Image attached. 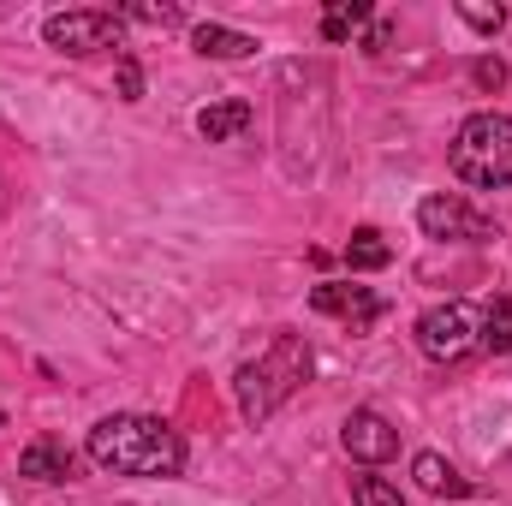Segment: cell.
<instances>
[{"mask_svg": "<svg viewBox=\"0 0 512 506\" xmlns=\"http://www.w3.org/2000/svg\"><path fill=\"white\" fill-rule=\"evenodd\" d=\"M84 453L114 471V477H179L185 471V435L161 417H143V411H114L90 429Z\"/></svg>", "mask_w": 512, "mask_h": 506, "instance_id": "obj_1", "label": "cell"}, {"mask_svg": "<svg viewBox=\"0 0 512 506\" xmlns=\"http://www.w3.org/2000/svg\"><path fill=\"white\" fill-rule=\"evenodd\" d=\"M310 340L304 334H274L268 340V352L262 358H251V364H239V411L251 417V423H262V417H274L304 381H310Z\"/></svg>", "mask_w": 512, "mask_h": 506, "instance_id": "obj_2", "label": "cell"}, {"mask_svg": "<svg viewBox=\"0 0 512 506\" xmlns=\"http://www.w3.org/2000/svg\"><path fill=\"white\" fill-rule=\"evenodd\" d=\"M453 173L477 191H501L512 185V120L507 114H471L453 131Z\"/></svg>", "mask_w": 512, "mask_h": 506, "instance_id": "obj_3", "label": "cell"}, {"mask_svg": "<svg viewBox=\"0 0 512 506\" xmlns=\"http://www.w3.org/2000/svg\"><path fill=\"white\" fill-rule=\"evenodd\" d=\"M483 346V316L471 310V304H435V310H423L417 316V352L429 358V364H459V358H471Z\"/></svg>", "mask_w": 512, "mask_h": 506, "instance_id": "obj_4", "label": "cell"}, {"mask_svg": "<svg viewBox=\"0 0 512 506\" xmlns=\"http://www.w3.org/2000/svg\"><path fill=\"white\" fill-rule=\"evenodd\" d=\"M120 12H54L48 24H42V36H48V48H60V54H102V48H120Z\"/></svg>", "mask_w": 512, "mask_h": 506, "instance_id": "obj_5", "label": "cell"}, {"mask_svg": "<svg viewBox=\"0 0 512 506\" xmlns=\"http://www.w3.org/2000/svg\"><path fill=\"white\" fill-rule=\"evenodd\" d=\"M417 227L429 233V239H495V227H489V215H477L465 197H453V191H435V197H423L417 203Z\"/></svg>", "mask_w": 512, "mask_h": 506, "instance_id": "obj_6", "label": "cell"}, {"mask_svg": "<svg viewBox=\"0 0 512 506\" xmlns=\"http://www.w3.org/2000/svg\"><path fill=\"white\" fill-rule=\"evenodd\" d=\"M340 441H346V453H352L358 465H387V459L399 453V429L387 423L382 411H370V405L340 423Z\"/></svg>", "mask_w": 512, "mask_h": 506, "instance_id": "obj_7", "label": "cell"}, {"mask_svg": "<svg viewBox=\"0 0 512 506\" xmlns=\"http://www.w3.org/2000/svg\"><path fill=\"white\" fill-rule=\"evenodd\" d=\"M310 304H316L322 316H340L352 334H364L370 322H382V310H387L370 286H316V292H310Z\"/></svg>", "mask_w": 512, "mask_h": 506, "instance_id": "obj_8", "label": "cell"}, {"mask_svg": "<svg viewBox=\"0 0 512 506\" xmlns=\"http://www.w3.org/2000/svg\"><path fill=\"white\" fill-rule=\"evenodd\" d=\"M18 477L66 483V477H72V447H66V441H54V435H36V441L18 453Z\"/></svg>", "mask_w": 512, "mask_h": 506, "instance_id": "obj_9", "label": "cell"}, {"mask_svg": "<svg viewBox=\"0 0 512 506\" xmlns=\"http://www.w3.org/2000/svg\"><path fill=\"white\" fill-rule=\"evenodd\" d=\"M197 54L203 60H251L256 54V36H245V30H227V24H197Z\"/></svg>", "mask_w": 512, "mask_h": 506, "instance_id": "obj_10", "label": "cell"}, {"mask_svg": "<svg viewBox=\"0 0 512 506\" xmlns=\"http://www.w3.org/2000/svg\"><path fill=\"white\" fill-rule=\"evenodd\" d=\"M411 477H417V489H423V495H453V501H459V495H471V483H465L441 453H417V459H411Z\"/></svg>", "mask_w": 512, "mask_h": 506, "instance_id": "obj_11", "label": "cell"}, {"mask_svg": "<svg viewBox=\"0 0 512 506\" xmlns=\"http://www.w3.org/2000/svg\"><path fill=\"white\" fill-rule=\"evenodd\" d=\"M245 126H251V102H215V108L197 114V131H203L209 143H233Z\"/></svg>", "mask_w": 512, "mask_h": 506, "instance_id": "obj_12", "label": "cell"}, {"mask_svg": "<svg viewBox=\"0 0 512 506\" xmlns=\"http://www.w3.org/2000/svg\"><path fill=\"white\" fill-rule=\"evenodd\" d=\"M387 262H393V245H387L376 227H358L352 245H346V268H352V274H376Z\"/></svg>", "mask_w": 512, "mask_h": 506, "instance_id": "obj_13", "label": "cell"}, {"mask_svg": "<svg viewBox=\"0 0 512 506\" xmlns=\"http://www.w3.org/2000/svg\"><path fill=\"white\" fill-rule=\"evenodd\" d=\"M358 24H370V6H364V0H334V6L322 12V36H328V42H346Z\"/></svg>", "mask_w": 512, "mask_h": 506, "instance_id": "obj_14", "label": "cell"}, {"mask_svg": "<svg viewBox=\"0 0 512 506\" xmlns=\"http://www.w3.org/2000/svg\"><path fill=\"white\" fill-rule=\"evenodd\" d=\"M483 352H512V298H495L483 310Z\"/></svg>", "mask_w": 512, "mask_h": 506, "instance_id": "obj_15", "label": "cell"}, {"mask_svg": "<svg viewBox=\"0 0 512 506\" xmlns=\"http://www.w3.org/2000/svg\"><path fill=\"white\" fill-rule=\"evenodd\" d=\"M352 506H405V495L387 477H352Z\"/></svg>", "mask_w": 512, "mask_h": 506, "instance_id": "obj_16", "label": "cell"}, {"mask_svg": "<svg viewBox=\"0 0 512 506\" xmlns=\"http://www.w3.org/2000/svg\"><path fill=\"white\" fill-rule=\"evenodd\" d=\"M459 18H465L471 30H489V36L507 24V12H501V6H459Z\"/></svg>", "mask_w": 512, "mask_h": 506, "instance_id": "obj_17", "label": "cell"}, {"mask_svg": "<svg viewBox=\"0 0 512 506\" xmlns=\"http://www.w3.org/2000/svg\"><path fill=\"white\" fill-rule=\"evenodd\" d=\"M120 96H126V102L143 96V72H137V60H120Z\"/></svg>", "mask_w": 512, "mask_h": 506, "instance_id": "obj_18", "label": "cell"}, {"mask_svg": "<svg viewBox=\"0 0 512 506\" xmlns=\"http://www.w3.org/2000/svg\"><path fill=\"white\" fill-rule=\"evenodd\" d=\"M131 18H143V24H179V6H131Z\"/></svg>", "mask_w": 512, "mask_h": 506, "instance_id": "obj_19", "label": "cell"}, {"mask_svg": "<svg viewBox=\"0 0 512 506\" xmlns=\"http://www.w3.org/2000/svg\"><path fill=\"white\" fill-rule=\"evenodd\" d=\"M477 84H483V90H501V84H507V66H501V60H477Z\"/></svg>", "mask_w": 512, "mask_h": 506, "instance_id": "obj_20", "label": "cell"}, {"mask_svg": "<svg viewBox=\"0 0 512 506\" xmlns=\"http://www.w3.org/2000/svg\"><path fill=\"white\" fill-rule=\"evenodd\" d=\"M387 36H393V24H376V30H370V42H364V48H370V54H382V48H387Z\"/></svg>", "mask_w": 512, "mask_h": 506, "instance_id": "obj_21", "label": "cell"}, {"mask_svg": "<svg viewBox=\"0 0 512 506\" xmlns=\"http://www.w3.org/2000/svg\"><path fill=\"white\" fill-rule=\"evenodd\" d=\"M0 429H6V411H0Z\"/></svg>", "mask_w": 512, "mask_h": 506, "instance_id": "obj_22", "label": "cell"}]
</instances>
